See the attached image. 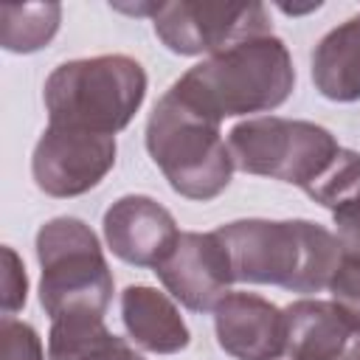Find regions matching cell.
Segmentation results:
<instances>
[{
  "mask_svg": "<svg viewBox=\"0 0 360 360\" xmlns=\"http://www.w3.org/2000/svg\"><path fill=\"white\" fill-rule=\"evenodd\" d=\"M245 284H273L312 295L329 290L340 264L338 236L309 219H233L214 231Z\"/></svg>",
  "mask_w": 360,
  "mask_h": 360,
  "instance_id": "obj_1",
  "label": "cell"
},
{
  "mask_svg": "<svg viewBox=\"0 0 360 360\" xmlns=\"http://www.w3.org/2000/svg\"><path fill=\"white\" fill-rule=\"evenodd\" d=\"M295 87L292 56L276 34L236 42L188 68L169 90L197 112L222 124L233 115L270 112Z\"/></svg>",
  "mask_w": 360,
  "mask_h": 360,
  "instance_id": "obj_2",
  "label": "cell"
},
{
  "mask_svg": "<svg viewBox=\"0 0 360 360\" xmlns=\"http://www.w3.org/2000/svg\"><path fill=\"white\" fill-rule=\"evenodd\" d=\"M42 98L48 124L115 138L146 98V70L127 53L70 59L51 70Z\"/></svg>",
  "mask_w": 360,
  "mask_h": 360,
  "instance_id": "obj_3",
  "label": "cell"
},
{
  "mask_svg": "<svg viewBox=\"0 0 360 360\" xmlns=\"http://www.w3.org/2000/svg\"><path fill=\"white\" fill-rule=\"evenodd\" d=\"M143 141L172 191L186 200L208 202L219 197L233 177L236 166L219 124L188 107L172 90L152 107Z\"/></svg>",
  "mask_w": 360,
  "mask_h": 360,
  "instance_id": "obj_4",
  "label": "cell"
},
{
  "mask_svg": "<svg viewBox=\"0 0 360 360\" xmlns=\"http://www.w3.org/2000/svg\"><path fill=\"white\" fill-rule=\"evenodd\" d=\"M228 149L239 172L292 183L312 197L343 146L315 121L259 115L239 121L228 132Z\"/></svg>",
  "mask_w": 360,
  "mask_h": 360,
  "instance_id": "obj_5",
  "label": "cell"
},
{
  "mask_svg": "<svg viewBox=\"0 0 360 360\" xmlns=\"http://www.w3.org/2000/svg\"><path fill=\"white\" fill-rule=\"evenodd\" d=\"M39 304L45 315H104L112 301V270L93 228L76 217H53L37 231Z\"/></svg>",
  "mask_w": 360,
  "mask_h": 360,
  "instance_id": "obj_6",
  "label": "cell"
},
{
  "mask_svg": "<svg viewBox=\"0 0 360 360\" xmlns=\"http://www.w3.org/2000/svg\"><path fill=\"white\" fill-rule=\"evenodd\" d=\"M152 25L158 39L180 56H214L236 42L273 34L264 3H160L152 14Z\"/></svg>",
  "mask_w": 360,
  "mask_h": 360,
  "instance_id": "obj_7",
  "label": "cell"
},
{
  "mask_svg": "<svg viewBox=\"0 0 360 360\" xmlns=\"http://www.w3.org/2000/svg\"><path fill=\"white\" fill-rule=\"evenodd\" d=\"M115 138L48 124L31 155V174L39 191L56 200L96 188L115 166Z\"/></svg>",
  "mask_w": 360,
  "mask_h": 360,
  "instance_id": "obj_8",
  "label": "cell"
},
{
  "mask_svg": "<svg viewBox=\"0 0 360 360\" xmlns=\"http://www.w3.org/2000/svg\"><path fill=\"white\" fill-rule=\"evenodd\" d=\"M155 276L166 292L191 312H214L236 281L231 256L214 231H183L172 253L155 267Z\"/></svg>",
  "mask_w": 360,
  "mask_h": 360,
  "instance_id": "obj_9",
  "label": "cell"
},
{
  "mask_svg": "<svg viewBox=\"0 0 360 360\" xmlns=\"http://www.w3.org/2000/svg\"><path fill=\"white\" fill-rule=\"evenodd\" d=\"M101 225L107 248L135 267H158L180 236L169 208L146 194H127L115 200Z\"/></svg>",
  "mask_w": 360,
  "mask_h": 360,
  "instance_id": "obj_10",
  "label": "cell"
},
{
  "mask_svg": "<svg viewBox=\"0 0 360 360\" xmlns=\"http://www.w3.org/2000/svg\"><path fill=\"white\" fill-rule=\"evenodd\" d=\"M217 343L236 360H278L287 354V318L256 292H228L214 307Z\"/></svg>",
  "mask_w": 360,
  "mask_h": 360,
  "instance_id": "obj_11",
  "label": "cell"
},
{
  "mask_svg": "<svg viewBox=\"0 0 360 360\" xmlns=\"http://www.w3.org/2000/svg\"><path fill=\"white\" fill-rule=\"evenodd\" d=\"M284 318L290 360H360V326L335 301L298 298Z\"/></svg>",
  "mask_w": 360,
  "mask_h": 360,
  "instance_id": "obj_12",
  "label": "cell"
},
{
  "mask_svg": "<svg viewBox=\"0 0 360 360\" xmlns=\"http://www.w3.org/2000/svg\"><path fill=\"white\" fill-rule=\"evenodd\" d=\"M121 321L129 340L152 354H177L191 343L174 301L146 284H129L121 292Z\"/></svg>",
  "mask_w": 360,
  "mask_h": 360,
  "instance_id": "obj_13",
  "label": "cell"
},
{
  "mask_svg": "<svg viewBox=\"0 0 360 360\" xmlns=\"http://www.w3.org/2000/svg\"><path fill=\"white\" fill-rule=\"evenodd\" d=\"M312 84L329 101H360V14L321 37L312 51Z\"/></svg>",
  "mask_w": 360,
  "mask_h": 360,
  "instance_id": "obj_14",
  "label": "cell"
},
{
  "mask_svg": "<svg viewBox=\"0 0 360 360\" xmlns=\"http://www.w3.org/2000/svg\"><path fill=\"white\" fill-rule=\"evenodd\" d=\"M124 338L104 326V315L96 312H68L51 321L48 357L51 360H104L112 354Z\"/></svg>",
  "mask_w": 360,
  "mask_h": 360,
  "instance_id": "obj_15",
  "label": "cell"
},
{
  "mask_svg": "<svg viewBox=\"0 0 360 360\" xmlns=\"http://www.w3.org/2000/svg\"><path fill=\"white\" fill-rule=\"evenodd\" d=\"M59 22V3H6L0 6V45L8 53H34L56 37Z\"/></svg>",
  "mask_w": 360,
  "mask_h": 360,
  "instance_id": "obj_16",
  "label": "cell"
},
{
  "mask_svg": "<svg viewBox=\"0 0 360 360\" xmlns=\"http://www.w3.org/2000/svg\"><path fill=\"white\" fill-rule=\"evenodd\" d=\"M0 360H45L37 329L25 321L3 315L0 321Z\"/></svg>",
  "mask_w": 360,
  "mask_h": 360,
  "instance_id": "obj_17",
  "label": "cell"
},
{
  "mask_svg": "<svg viewBox=\"0 0 360 360\" xmlns=\"http://www.w3.org/2000/svg\"><path fill=\"white\" fill-rule=\"evenodd\" d=\"M335 219V236L340 245V259L360 262V191L352 194L346 202H340L332 211Z\"/></svg>",
  "mask_w": 360,
  "mask_h": 360,
  "instance_id": "obj_18",
  "label": "cell"
},
{
  "mask_svg": "<svg viewBox=\"0 0 360 360\" xmlns=\"http://www.w3.org/2000/svg\"><path fill=\"white\" fill-rule=\"evenodd\" d=\"M332 301L360 326V262L340 259L332 281H329Z\"/></svg>",
  "mask_w": 360,
  "mask_h": 360,
  "instance_id": "obj_19",
  "label": "cell"
},
{
  "mask_svg": "<svg viewBox=\"0 0 360 360\" xmlns=\"http://www.w3.org/2000/svg\"><path fill=\"white\" fill-rule=\"evenodd\" d=\"M3 315H14L25 307L28 298V276L22 267V259L14 248H3Z\"/></svg>",
  "mask_w": 360,
  "mask_h": 360,
  "instance_id": "obj_20",
  "label": "cell"
},
{
  "mask_svg": "<svg viewBox=\"0 0 360 360\" xmlns=\"http://www.w3.org/2000/svg\"><path fill=\"white\" fill-rule=\"evenodd\" d=\"M104 360H143V357H141V354H138V352L124 340V343H121L110 357H104Z\"/></svg>",
  "mask_w": 360,
  "mask_h": 360,
  "instance_id": "obj_21",
  "label": "cell"
}]
</instances>
